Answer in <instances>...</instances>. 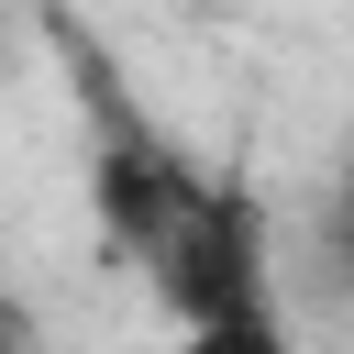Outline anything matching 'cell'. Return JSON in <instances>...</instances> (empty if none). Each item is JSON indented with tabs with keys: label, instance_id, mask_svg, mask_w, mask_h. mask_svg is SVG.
<instances>
[{
	"label": "cell",
	"instance_id": "obj_2",
	"mask_svg": "<svg viewBox=\"0 0 354 354\" xmlns=\"http://www.w3.org/2000/svg\"><path fill=\"white\" fill-rule=\"evenodd\" d=\"M177 354H299V343H288L277 299H254V310H221V321H188V332H177Z\"/></svg>",
	"mask_w": 354,
	"mask_h": 354
},
{
	"label": "cell",
	"instance_id": "obj_3",
	"mask_svg": "<svg viewBox=\"0 0 354 354\" xmlns=\"http://www.w3.org/2000/svg\"><path fill=\"white\" fill-rule=\"evenodd\" d=\"M0 354H33V310H22L11 288H0Z\"/></svg>",
	"mask_w": 354,
	"mask_h": 354
},
{
	"label": "cell",
	"instance_id": "obj_1",
	"mask_svg": "<svg viewBox=\"0 0 354 354\" xmlns=\"http://www.w3.org/2000/svg\"><path fill=\"white\" fill-rule=\"evenodd\" d=\"M66 44V77H77V111H88V199H100V232L144 266L155 310L188 332V321H221V310H254L266 299V221H254V188L199 166L133 88L122 66L55 22Z\"/></svg>",
	"mask_w": 354,
	"mask_h": 354
}]
</instances>
